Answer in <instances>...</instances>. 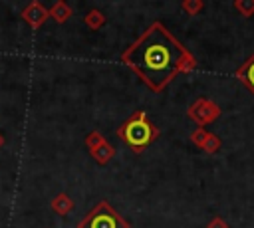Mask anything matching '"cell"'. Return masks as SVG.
I'll return each instance as SVG.
<instances>
[{
  "instance_id": "cell-14",
  "label": "cell",
  "mask_w": 254,
  "mask_h": 228,
  "mask_svg": "<svg viewBox=\"0 0 254 228\" xmlns=\"http://www.w3.org/2000/svg\"><path fill=\"white\" fill-rule=\"evenodd\" d=\"M103 143H105V137H103L101 131H91V133H87V137H85V147H87L89 153H91L93 149H97L99 145H103Z\"/></svg>"
},
{
  "instance_id": "cell-10",
  "label": "cell",
  "mask_w": 254,
  "mask_h": 228,
  "mask_svg": "<svg viewBox=\"0 0 254 228\" xmlns=\"http://www.w3.org/2000/svg\"><path fill=\"white\" fill-rule=\"evenodd\" d=\"M105 22H107L105 14H103L101 10H97V8L89 10V12L83 16V24H85L89 30H99V28H103V26H105Z\"/></svg>"
},
{
  "instance_id": "cell-5",
  "label": "cell",
  "mask_w": 254,
  "mask_h": 228,
  "mask_svg": "<svg viewBox=\"0 0 254 228\" xmlns=\"http://www.w3.org/2000/svg\"><path fill=\"white\" fill-rule=\"evenodd\" d=\"M20 16H22V20H24L32 30H38V28H42V24L50 18V12H48V8L42 6L40 0H32V2L20 12Z\"/></svg>"
},
{
  "instance_id": "cell-17",
  "label": "cell",
  "mask_w": 254,
  "mask_h": 228,
  "mask_svg": "<svg viewBox=\"0 0 254 228\" xmlns=\"http://www.w3.org/2000/svg\"><path fill=\"white\" fill-rule=\"evenodd\" d=\"M2 145H4V135L0 133V149H2Z\"/></svg>"
},
{
  "instance_id": "cell-7",
  "label": "cell",
  "mask_w": 254,
  "mask_h": 228,
  "mask_svg": "<svg viewBox=\"0 0 254 228\" xmlns=\"http://www.w3.org/2000/svg\"><path fill=\"white\" fill-rule=\"evenodd\" d=\"M50 206H52V210H54L56 214H60V216H65V214H69V212L73 210L75 202H73V198H71L69 194H65V192H60V194H56V196L52 198Z\"/></svg>"
},
{
  "instance_id": "cell-1",
  "label": "cell",
  "mask_w": 254,
  "mask_h": 228,
  "mask_svg": "<svg viewBox=\"0 0 254 228\" xmlns=\"http://www.w3.org/2000/svg\"><path fill=\"white\" fill-rule=\"evenodd\" d=\"M121 61L155 93L163 91L177 75L190 73L196 67V57L163 22H153L121 54Z\"/></svg>"
},
{
  "instance_id": "cell-13",
  "label": "cell",
  "mask_w": 254,
  "mask_h": 228,
  "mask_svg": "<svg viewBox=\"0 0 254 228\" xmlns=\"http://www.w3.org/2000/svg\"><path fill=\"white\" fill-rule=\"evenodd\" d=\"M181 8L187 16H196L202 8H204V2L202 0H183L181 2Z\"/></svg>"
},
{
  "instance_id": "cell-15",
  "label": "cell",
  "mask_w": 254,
  "mask_h": 228,
  "mask_svg": "<svg viewBox=\"0 0 254 228\" xmlns=\"http://www.w3.org/2000/svg\"><path fill=\"white\" fill-rule=\"evenodd\" d=\"M206 135H208V131H206L204 127H196V129L190 133V137H189V139H190V143H194V145L200 149V147H202V143H204V139H206Z\"/></svg>"
},
{
  "instance_id": "cell-3",
  "label": "cell",
  "mask_w": 254,
  "mask_h": 228,
  "mask_svg": "<svg viewBox=\"0 0 254 228\" xmlns=\"http://www.w3.org/2000/svg\"><path fill=\"white\" fill-rule=\"evenodd\" d=\"M77 228H131V224L107 200H99L81 222H77Z\"/></svg>"
},
{
  "instance_id": "cell-2",
  "label": "cell",
  "mask_w": 254,
  "mask_h": 228,
  "mask_svg": "<svg viewBox=\"0 0 254 228\" xmlns=\"http://www.w3.org/2000/svg\"><path fill=\"white\" fill-rule=\"evenodd\" d=\"M159 127H155V123L147 117L145 111H135L127 121L117 127V137L133 153H143L155 139H159Z\"/></svg>"
},
{
  "instance_id": "cell-11",
  "label": "cell",
  "mask_w": 254,
  "mask_h": 228,
  "mask_svg": "<svg viewBox=\"0 0 254 228\" xmlns=\"http://www.w3.org/2000/svg\"><path fill=\"white\" fill-rule=\"evenodd\" d=\"M220 147H222L220 137L208 131V135H206V139H204V143H202V147H200V149H202L204 153H208V155H214L216 151H220Z\"/></svg>"
},
{
  "instance_id": "cell-16",
  "label": "cell",
  "mask_w": 254,
  "mask_h": 228,
  "mask_svg": "<svg viewBox=\"0 0 254 228\" xmlns=\"http://www.w3.org/2000/svg\"><path fill=\"white\" fill-rule=\"evenodd\" d=\"M206 228H228V222H226L222 216H214V218L208 220Z\"/></svg>"
},
{
  "instance_id": "cell-12",
  "label": "cell",
  "mask_w": 254,
  "mask_h": 228,
  "mask_svg": "<svg viewBox=\"0 0 254 228\" xmlns=\"http://www.w3.org/2000/svg\"><path fill=\"white\" fill-rule=\"evenodd\" d=\"M234 10L240 14V16H244V18H250V16H254V0H234Z\"/></svg>"
},
{
  "instance_id": "cell-8",
  "label": "cell",
  "mask_w": 254,
  "mask_h": 228,
  "mask_svg": "<svg viewBox=\"0 0 254 228\" xmlns=\"http://www.w3.org/2000/svg\"><path fill=\"white\" fill-rule=\"evenodd\" d=\"M48 12H50V18H54L58 24H65V22L71 18V14H73L71 6H69V4H65L64 0L54 2V4H52V8H50Z\"/></svg>"
},
{
  "instance_id": "cell-9",
  "label": "cell",
  "mask_w": 254,
  "mask_h": 228,
  "mask_svg": "<svg viewBox=\"0 0 254 228\" xmlns=\"http://www.w3.org/2000/svg\"><path fill=\"white\" fill-rule=\"evenodd\" d=\"M89 155H91V159H93L97 165H107V163L115 157V147L105 141L103 145H99L97 149H93Z\"/></svg>"
},
{
  "instance_id": "cell-6",
  "label": "cell",
  "mask_w": 254,
  "mask_h": 228,
  "mask_svg": "<svg viewBox=\"0 0 254 228\" xmlns=\"http://www.w3.org/2000/svg\"><path fill=\"white\" fill-rule=\"evenodd\" d=\"M236 77H238V81H240L248 91H252V95H254V54L236 69Z\"/></svg>"
},
{
  "instance_id": "cell-4",
  "label": "cell",
  "mask_w": 254,
  "mask_h": 228,
  "mask_svg": "<svg viewBox=\"0 0 254 228\" xmlns=\"http://www.w3.org/2000/svg\"><path fill=\"white\" fill-rule=\"evenodd\" d=\"M222 109L218 103H214L212 99H206V97H198L196 101H192L187 109V115L189 119H192L198 127H206L210 123H214L218 117H220Z\"/></svg>"
}]
</instances>
